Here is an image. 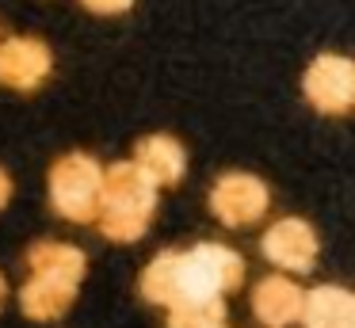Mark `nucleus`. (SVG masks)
<instances>
[{
	"instance_id": "1",
	"label": "nucleus",
	"mask_w": 355,
	"mask_h": 328,
	"mask_svg": "<svg viewBox=\"0 0 355 328\" xmlns=\"http://www.w3.org/2000/svg\"><path fill=\"white\" fill-rule=\"evenodd\" d=\"M157 210V183L141 172L134 160L103 168V187H100V233L115 244L141 241Z\"/></svg>"
},
{
	"instance_id": "2",
	"label": "nucleus",
	"mask_w": 355,
	"mask_h": 328,
	"mask_svg": "<svg viewBox=\"0 0 355 328\" xmlns=\"http://www.w3.org/2000/svg\"><path fill=\"white\" fill-rule=\"evenodd\" d=\"M100 187H103V164L92 153H65L50 168V206L73 225L96 221Z\"/></svg>"
},
{
	"instance_id": "3",
	"label": "nucleus",
	"mask_w": 355,
	"mask_h": 328,
	"mask_svg": "<svg viewBox=\"0 0 355 328\" xmlns=\"http://www.w3.org/2000/svg\"><path fill=\"white\" fill-rule=\"evenodd\" d=\"M245 282V259L230 244L202 241L180 252V286L176 297H225ZM172 297V302H176Z\"/></svg>"
},
{
	"instance_id": "4",
	"label": "nucleus",
	"mask_w": 355,
	"mask_h": 328,
	"mask_svg": "<svg viewBox=\"0 0 355 328\" xmlns=\"http://www.w3.org/2000/svg\"><path fill=\"white\" fill-rule=\"evenodd\" d=\"M268 210H271V191L252 172H225L210 187V214L230 229L256 225Z\"/></svg>"
},
{
	"instance_id": "5",
	"label": "nucleus",
	"mask_w": 355,
	"mask_h": 328,
	"mask_svg": "<svg viewBox=\"0 0 355 328\" xmlns=\"http://www.w3.org/2000/svg\"><path fill=\"white\" fill-rule=\"evenodd\" d=\"M302 88L321 114H347L355 99V65L344 53H321L309 61Z\"/></svg>"
},
{
	"instance_id": "6",
	"label": "nucleus",
	"mask_w": 355,
	"mask_h": 328,
	"mask_svg": "<svg viewBox=\"0 0 355 328\" xmlns=\"http://www.w3.org/2000/svg\"><path fill=\"white\" fill-rule=\"evenodd\" d=\"M263 256L279 267V271H294L306 275L317 264V233L306 218H279L263 229L260 241Z\"/></svg>"
},
{
	"instance_id": "7",
	"label": "nucleus",
	"mask_w": 355,
	"mask_h": 328,
	"mask_svg": "<svg viewBox=\"0 0 355 328\" xmlns=\"http://www.w3.org/2000/svg\"><path fill=\"white\" fill-rule=\"evenodd\" d=\"M54 69L50 46L39 38H4L0 42V84L16 92H35Z\"/></svg>"
},
{
	"instance_id": "8",
	"label": "nucleus",
	"mask_w": 355,
	"mask_h": 328,
	"mask_svg": "<svg viewBox=\"0 0 355 328\" xmlns=\"http://www.w3.org/2000/svg\"><path fill=\"white\" fill-rule=\"evenodd\" d=\"M302 294H306V290L294 279H286V275H268V279H260L252 290V317L260 320L263 328L294 325L298 313H302Z\"/></svg>"
},
{
	"instance_id": "9",
	"label": "nucleus",
	"mask_w": 355,
	"mask_h": 328,
	"mask_svg": "<svg viewBox=\"0 0 355 328\" xmlns=\"http://www.w3.org/2000/svg\"><path fill=\"white\" fill-rule=\"evenodd\" d=\"M134 164L157 183V187H172V183L184 180V168H187V153L176 137L168 134H149L138 141L134 149Z\"/></svg>"
},
{
	"instance_id": "10",
	"label": "nucleus",
	"mask_w": 355,
	"mask_h": 328,
	"mask_svg": "<svg viewBox=\"0 0 355 328\" xmlns=\"http://www.w3.org/2000/svg\"><path fill=\"white\" fill-rule=\"evenodd\" d=\"M27 267H31V275H46V279L69 282V286H80V279L88 275L85 252L65 241H35L27 248Z\"/></svg>"
},
{
	"instance_id": "11",
	"label": "nucleus",
	"mask_w": 355,
	"mask_h": 328,
	"mask_svg": "<svg viewBox=\"0 0 355 328\" xmlns=\"http://www.w3.org/2000/svg\"><path fill=\"white\" fill-rule=\"evenodd\" d=\"M352 317H355V302L344 286L324 282V286H313L302 294L298 320L306 328H344V325H352Z\"/></svg>"
},
{
	"instance_id": "12",
	"label": "nucleus",
	"mask_w": 355,
	"mask_h": 328,
	"mask_svg": "<svg viewBox=\"0 0 355 328\" xmlns=\"http://www.w3.org/2000/svg\"><path fill=\"white\" fill-rule=\"evenodd\" d=\"M73 297H77V286L69 282H58V279H46V275H31L19 290V305L31 320H58L69 313Z\"/></svg>"
},
{
	"instance_id": "13",
	"label": "nucleus",
	"mask_w": 355,
	"mask_h": 328,
	"mask_svg": "<svg viewBox=\"0 0 355 328\" xmlns=\"http://www.w3.org/2000/svg\"><path fill=\"white\" fill-rule=\"evenodd\" d=\"M176 286H180V252L164 248L141 271V297L153 305H168L176 297Z\"/></svg>"
},
{
	"instance_id": "14",
	"label": "nucleus",
	"mask_w": 355,
	"mask_h": 328,
	"mask_svg": "<svg viewBox=\"0 0 355 328\" xmlns=\"http://www.w3.org/2000/svg\"><path fill=\"white\" fill-rule=\"evenodd\" d=\"M164 309H168V328H222L225 325L222 297H176Z\"/></svg>"
},
{
	"instance_id": "15",
	"label": "nucleus",
	"mask_w": 355,
	"mask_h": 328,
	"mask_svg": "<svg viewBox=\"0 0 355 328\" xmlns=\"http://www.w3.org/2000/svg\"><path fill=\"white\" fill-rule=\"evenodd\" d=\"M134 0H85V8L88 12H96V15H115V12H126Z\"/></svg>"
},
{
	"instance_id": "16",
	"label": "nucleus",
	"mask_w": 355,
	"mask_h": 328,
	"mask_svg": "<svg viewBox=\"0 0 355 328\" xmlns=\"http://www.w3.org/2000/svg\"><path fill=\"white\" fill-rule=\"evenodd\" d=\"M8 198H12V175L4 172V168H0V210L8 206Z\"/></svg>"
},
{
	"instance_id": "17",
	"label": "nucleus",
	"mask_w": 355,
	"mask_h": 328,
	"mask_svg": "<svg viewBox=\"0 0 355 328\" xmlns=\"http://www.w3.org/2000/svg\"><path fill=\"white\" fill-rule=\"evenodd\" d=\"M4 297H8V282H4V275H0V305H4Z\"/></svg>"
},
{
	"instance_id": "18",
	"label": "nucleus",
	"mask_w": 355,
	"mask_h": 328,
	"mask_svg": "<svg viewBox=\"0 0 355 328\" xmlns=\"http://www.w3.org/2000/svg\"><path fill=\"white\" fill-rule=\"evenodd\" d=\"M344 328H352V325H344Z\"/></svg>"
},
{
	"instance_id": "19",
	"label": "nucleus",
	"mask_w": 355,
	"mask_h": 328,
	"mask_svg": "<svg viewBox=\"0 0 355 328\" xmlns=\"http://www.w3.org/2000/svg\"><path fill=\"white\" fill-rule=\"evenodd\" d=\"M222 328H225V325H222Z\"/></svg>"
}]
</instances>
